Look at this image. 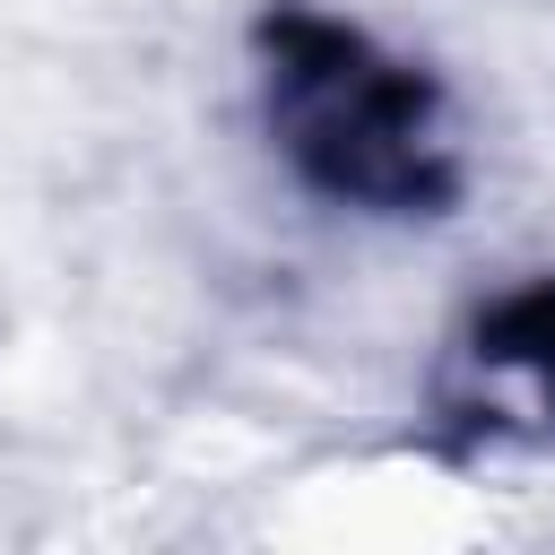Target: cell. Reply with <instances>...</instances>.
<instances>
[{"instance_id":"1","label":"cell","mask_w":555,"mask_h":555,"mask_svg":"<svg viewBox=\"0 0 555 555\" xmlns=\"http://www.w3.org/2000/svg\"><path fill=\"white\" fill-rule=\"evenodd\" d=\"M251 61L269 139L312 199L356 217H451V199L468 191V156L425 61L312 0H269L251 26Z\"/></svg>"},{"instance_id":"2","label":"cell","mask_w":555,"mask_h":555,"mask_svg":"<svg viewBox=\"0 0 555 555\" xmlns=\"http://www.w3.org/2000/svg\"><path fill=\"white\" fill-rule=\"evenodd\" d=\"M434 416L460 451L555 442V269L477 304L434 373Z\"/></svg>"}]
</instances>
